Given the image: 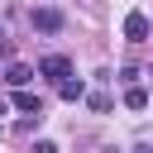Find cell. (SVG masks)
I'll use <instances>...</instances> for the list:
<instances>
[{"label": "cell", "mask_w": 153, "mask_h": 153, "mask_svg": "<svg viewBox=\"0 0 153 153\" xmlns=\"http://www.w3.org/2000/svg\"><path fill=\"white\" fill-rule=\"evenodd\" d=\"M86 105H91L96 115H105V110H110V96H105V91H96V96H86Z\"/></svg>", "instance_id": "8"}, {"label": "cell", "mask_w": 153, "mask_h": 153, "mask_svg": "<svg viewBox=\"0 0 153 153\" xmlns=\"http://www.w3.org/2000/svg\"><path fill=\"white\" fill-rule=\"evenodd\" d=\"M0 53H5V33H0Z\"/></svg>", "instance_id": "11"}, {"label": "cell", "mask_w": 153, "mask_h": 153, "mask_svg": "<svg viewBox=\"0 0 153 153\" xmlns=\"http://www.w3.org/2000/svg\"><path fill=\"white\" fill-rule=\"evenodd\" d=\"M38 76H48V81H57V86H62V81L72 76V62H67L62 53H53V57H43V62H38Z\"/></svg>", "instance_id": "1"}, {"label": "cell", "mask_w": 153, "mask_h": 153, "mask_svg": "<svg viewBox=\"0 0 153 153\" xmlns=\"http://www.w3.org/2000/svg\"><path fill=\"white\" fill-rule=\"evenodd\" d=\"M124 105H129V110H148V91H143V86H129V91H124Z\"/></svg>", "instance_id": "7"}, {"label": "cell", "mask_w": 153, "mask_h": 153, "mask_svg": "<svg viewBox=\"0 0 153 153\" xmlns=\"http://www.w3.org/2000/svg\"><path fill=\"white\" fill-rule=\"evenodd\" d=\"M29 19H33V29H38V33H62V24H67V19H62V10H33Z\"/></svg>", "instance_id": "3"}, {"label": "cell", "mask_w": 153, "mask_h": 153, "mask_svg": "<svg viewBox=\"0 0 153 153\" xmlns=\"http://www.w3.org/2000/svg\"><path fill=\"white\" fill-rule=\"evenodd\" d=\"M29 153H57V143H53V139H38V143H33Z\"/></svg>", "instance_id": "9"}, {"label": "cell", "mask_w": 153, "mask_h": 153, "mask_svg": "<svg viewBox=\"0 0 153 153\" xmlns=\"http://www.w3.org/2000/svg\"><path fill=\"white\" fill-rule=\"evenodd\" d=\"M33 76H38V72H33V67H29V62H10V67H5V81H10V86H14V91H19V86H29V81H33Z\"/></svg>", "instance_id": "4"}, {"label": "cell", "mask_w": 153, "mask_h": 153, "mask_svg": "<svg viewBox=\"0 0 153 153\" xmlns=\"http://www.w3.org/2000/svg\"><path fill=\"white\" fill-rule=\"evenodd\" d=\"M57 96H62V100H81V96H86V86H81V76H67V81L57 86Z\"/></svg>", "instance_id": "6"}, {"label": "cell", "mask_w": 153, "mask_h": 153, "mask_svg": "<svg viewBox=\"0 0 153 153\" xmlns=\"http://www.w3.org/2000/svg\"><path fill=\"white\" fill-rule=\"evenodd\" d=\"M14 105H19V110H29V115H43V100H38L29 86H19V91H14Z\"/></svg>", "instance_id": "5"}, {"label": "cell", "mask_w": 153, "mask_h": 153, "mask_svg": "<svg viewBox=\"0 0 153 153\" xmlns=\"http://www.w3.org/2000/svg\"><path fill=\"white\" fill-rule=\"evenodd\" d=\"M134 153H153V148H134Z\"/></svg>", "instance_id": "10"}, {"label": "cell", "mask_w": 153, "mask_h": 153, "mask_svg": "<svg viewBox=\"0 0 153 153\" xmlns=\"http://www.w3.org/2000/svg\"><path fill=\"white\" fill-rule=\"evenodd\" d=\"M148 33H153V24H148V14H124V38L129 43H148Z\"/></svg>", "instance_id": "2"}]
</instances>
